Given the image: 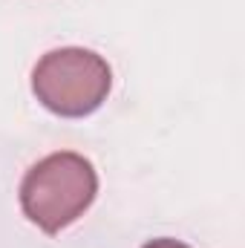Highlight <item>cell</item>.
I'll return each mask as SVG.
<instances>
[{
    "mask_svg": "<svg viewBox=\"0 0 245 248\" xmlns=\"http://www.w3.org/2000/svg\"><path fill=\"white\" fill-rule=\"evenodd\" d=\"M95 170L84 156L55 153L26 173L20 185V202L26 217L38 228L55 234L87 211L95 196Z\"/></svg>",
    "mask_w": 245,
    "mask_h": 248,
    "instance_id": "1",
    "label": "cell"
},
{
    "mask_svg": "<svg viewBox=\"0 0 245 248\" xmlns=\"http://www.w3.org/2000/svg\"><path fill=\"white\" fill-rule=\"evenodd\" d=\"M32 90L58 116H87L110 93V66L87 49H58L35 66Z\"/></svg>",
    "mask_w": 245,
    "mask_h": 248,
    "instance_id": "2",
    "label": "cell"
},
{
    "mask_svg": "<svg viewBox=\"0 0 245 248\" xmlns=\"http://www.w3.org/2000/svg\"><path fill=\"white\" fill-rule=\"evenodd\" d=\"M144 248H187V246L176 243V240H153V243H147Z\"/></svg>",
    "mask_w": 245,
    "mask_h": 248,
    "instance_id": "3",
    "label": "cell"
}]
</instances>
